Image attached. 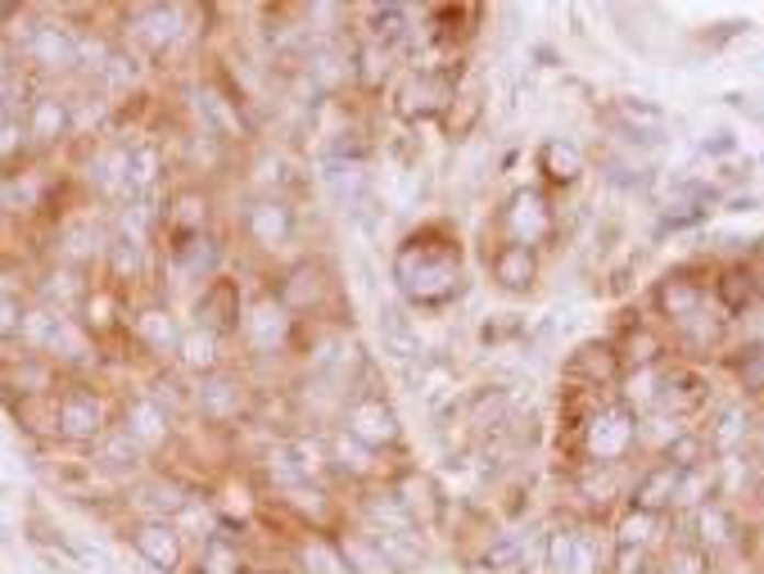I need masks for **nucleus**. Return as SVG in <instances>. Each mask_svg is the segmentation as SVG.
Masks as SVG:
<instances>
[{"mask_svg": "<svg viewBox=\"0 0 764 574\" xmlns=\"http://www.w3.org/2000/svg\"><path fill=\"white\" fill-rule=\"evenodd\" d=\"M443 104V87L435 78H416L407 91H403V113H430Z\"/></svg>", "mask_w": 764, "mask_h": 574, "instance_id": "obj_32", "label": "nucleus"}, {"mask_svg": "<svg viewBox=\"0 0 764 574\" xmlns=\"http://www.w3.org/2000/svg\"><path fill=\"white\" fill-rule=\"evenodd\" d=\"M181 222H200V200H195V195L181 200Z\"/></svg>", "mask_w": 764, "mask_h": 574, "instance_id": "obj_49", "label": "nucleus"}, {"mask_svg": "<svg viewBox=\"0 0 764 574\" xmlns=\"http://www.w3.org/2000/svg\"><path fill=\"white\" fill-rule=\"evenodd\" d=\"M674 493H678V466L670 462H656V466H647L633 484V511H652V516H665L674 507Z\"/></svg>", "mask_w": 764, "mask_h": 574, "instance_id": "obj_7", "label": "nucleus"}, {"mask_svg": "<svg viewBox=\"0 0 764 574\" xmlns=\"http://www.w3.org/2000/svg\"><path fill=\"white\" fill-rule=\"evenodd\" d=\"M136 330H141V339L149 344V349H159V353H168V349H177V344H181L177 322H172L168 313H145V317L136 322Z\"/></svg>", "mask_w": 764, "mask_h": 574, "instance_id": "obj_27", "label": "nucleus"}, {"mask_svg": "<svg viewBox=\"0 0 764 574\" xmlns=\"http://www.w3.org/2000/svg\"><path fill=\"white\" fill-rule=\"evenodd\" d=\"M738 380H742V390H751V394L764 390V344H751V349H746V358L738 367Z\"/></svg>", "mask_w": 764, "mask_h": 574, "instance_id": "obj_40", "label": "nucleus"}, {"mask_svg": "<svg viewBox=\"0 0 764 574\" xmlns=\"http://www.w3.org/2000/svg\"><path fill=\"white\" fill-rule=\"evenodd\" d=\"M493 277H498L507 290H529L533 285V254L520 245H503L498 258H493Z\"/></svg>", "mask_w": 764, "mask_h": 574, "instance_id": "obj_19", "label": "nucleus"}, {"mask_svg": "<svg viewBox=\"0 0 764 574\" xmlns=\"http://www.w3.org/2000/svg\"><path fill=\"white\" fill-rule=\"evenodd\" d=\"M127 78H132L127 59H123V55H113V59H109V82H113V87H127Z\"/></svg>", "mask_w": 764, "mask_h": 574, "instance_id": "obj_47", "label": "nucleus"}, {"mask_svg": "<svg viewBox=\"0 0 764 574\" xmlns=\"http://www.w3.org/2000/svg\"><path fill=\"white\" fill-rule=\"evenodd\" d=\"M751 294H755V277L746 272V267H733V272H723V281H719V299H723V308L742 313L746 303H751Z\"/></svg>", "mask_w": 764, "mask_h": 574, "instance_id": "obj_30", "label": "nucleus"}, {"mask_svg": "<svg viewBox=\"0 0 764 574\" xmlns=\"http://www.w3.org/2000/svg\"><path fill=\"white\" fill-rule=\"evenodd\" d=\"M27 59L32 64H42V68H50V72H59V68H72L78 64V36H72L68 27H59V23H36L32 32H27Z\"/></svg>", "mask_w": 764, "mask_h": 574, "instance_id": "obj_4", "label": "nucleus"}, {"mask_svg": "<svg viewBox=\"0 0 764 574\" xmlns=\"http://www.w3.org/2000/svg\"><path fill=\"white\" fill-rule=\"evenodd\" d=\"M380 339H385V349L394 358H416V353H422V339H416V330L403 317V308H385V313H380Z\"/></svg>", "mask_w": 764, "mask_h": 574, "instance_id": "obj_20", "label": "nucleus"}, {"mask_svg": "<svg viewBox=\"0 0 764 574\" xmlns=\"http://www.w3.org/2000/svg\"><path fill=\"white\" fill-rule=\"evenodd\" d=\"M656 308H661V317L683 326L687 317H697L706 308V285L693 281V277H665L661 290H656Z\"/></svg>", "mask_w": 764, "mask_h": 574, "instance_id": "obj_9", "label": "nucleus"}, {"mask_svg": "<svg viewBox=\"0 0 764 574\" xmlns=\"http://www.w3.org/2000/svg\"><path fill=\"white\" fill-rule=\"evenodd\" d=\"M23 339L36 353H64V358H82V335L72 330L64 313H27L23 317Z\"/></svg>", "mask_w": 764, "mask_h": 574, "instance_id": "obj_2", "label": "nucleus"}, {"mask_svg": "<svg viewBox=\"0 0 764 574\" xmlns=\"http://www.w3.org/2000/svg\"><path fill=\"white\" fill-rule=\"evenodd\" d=\"M656 529H661V516L652 511H629L616 529V548H638V552H652L656 543Z\"/></svg>", "mask_w": 764, "mask_h": 574, "instance_id": "obj_23", "label": "nucleus"}, {"mask_svg": "<svg viewBox=\"0 0 764 574\" xmlns=\"http://www.w3.org/2000/svg\"><path fill=\"white\" fill-rule=\"evenodd\" d=\"M204 570H209V574H232V570H240V556L226 548L222 539H213L209 552H204Z\"/></svg>", "mask_w": 764, "mask_h": 574, "instance_id": "obj_42", "label": "nucleus"}, {"mask_svg": "<svg viewBox=\"0 0 764 574\" xmlns=\"http://www.w3.org/2000/svg\"><path fill=\"white\" fill-rule=\"evenodd\" d=\"M100 426H104V412H100V403L91 394H68L59 403V435H68V439H96Z\"/></svg>", "mask_w": 764, "mask_h": 574, "instance_id": "obj_11", "label": "nucleus"}, {"mask_svg": "<svg viewBox=\"0 0 764 574\" xmlns=\"http://www.w3.org/2000/svg\"><path fill=\"white\" fill-rule=\"evenodd\" d=\"M145 507H155V511H164V516H177V511H186V497H181V488H172V484H149V488H145Z\"/></svg>", "mask_w": 764, "mask_h": 574, "instance_id": "obj_41", "label": "nucleus"}, {"mask_svg": "<svg viewBox=\"0 0 764 574\" xmlns=\"http://www.w3.org/2000/svg\"><path fill=\"white\" fill-rule=\"evenodd\" d=\"M132 27H136V36H141L149 50H168L177 36H181V10L149 5V10H141V14L132 19Z\"/></svg>", "mask_w": 764, "mask_h": 574, "instance_id": "obj_14", "label": "nucleus"}, {"mask_svg": "<svg viewBox=\"0 0 764 574\" xmlns=\"http://www.w3.org/2000/svg\"><path fill=\"white\" fill-rule=\"evenodd\" d=\"M127 439L132 443H164L168 439V416L155 398H141L127 412Z\"/></svg>", "mask_w": 764, "mask_h": 574, "instance_id": "obj_16", "label": "nucleus"}, {"mask_svg": "<svg viewBox=\"0 0 764 574\" xmlns=\"http://www.w3.org/2000/svg\"><path fill=\"white\" fill-rule=\"evenodd\" d=\"M570 552H575V525L552 529V539H548V565H552V574H570Z\"/></svg>", "mask_w": 764, "mask_h": 574, "instance_id": "obj_37", "label": "nucleus"}, {"mask_svg": "<svg viewBox=\"0 0 764 574\" xmlns=\"http://www.w3.org/2000/svg\"><path fill=\"white\" fill-rule=\"evenodd\" d=\"M155 181H159V149L155 145L127 149V185H132V195H136V190H149Z\"/></svg>", "mask_w": 764, "mask_h": 574, "instance_id": "obj_26", "label": "nucleus"}, {"mask_svg": "<svg viewBox=\"0 0 764 574\" xmlns=\"http://www.w3.org/2000/svg\"><path fill=\"white\" fill-rule=\"evenodd\" d=\"M344 561H349V570L358 574H394V561L385 556V548H380L375 539H367V533H353V539H344Z\"/></svg>", "mask_w": 764, "mask_h": 574, "instance_id": "obj_18", "label": "nucleus"}, {"mask_svg": "<svg viewBox=\"0 0 764 574\" xmlns=\"http://www.w3.org/2000/svg\"><path fill=\"white\" fill-rule=\"evenodd\" d=\"M656 358H661V339L656 335H647V330L629 335V344H625V362L629 367H656Z\"/></svg>", "mask_w": 764, "mask_h": 574, "instance_id": "obj_36", "label": "nucleus"}, {"mask_svg": "<svg viewBox=\"0 0 764 574\" xmlns=\"http://www.w3.org/2000/svg\"><path fill=\"white\" fill-rule=\"evenodd\" d=\"M303 561H308L313 574H353L349 561H344V552H335L330 543H308L303 548Z\"/></svg>", "mask_w": 764, "mask_h": 574, "instance_id": "obj_33", "label": "nucleus"}, {"mask_svg": "<svg viewBox=\"0 0 764 574\" xmlns=\"http://www.w3.org/2000/svg\"><path fill=\"white\" fill-rule=\"evenodd\" d=\"M200 407H204V416H213V420L236 416V412H240V385H236L232 375H209L204 385H200Z\"/></svg>", "mask_w": 764, "mask_h": 574, "instance_id": "obj_17", "label": "nucleus"}, {"mask_svg": "<svg viewBox=\"0 0 764 574\" xmlns=\"http://www.w3.org/2000/svg\"><path fill=\"white\" fill-rule=\"evenodd\" d=\"M625 407H661V371L656 367H638L625 380Z\"/></svg>", "mask_w": 764, "mask_h": 574, "instance_id": "obj_25", "label": "nucleus"}, {"mask_svg": "<svg viewBox=\"0 0 764 574\" xmlns=\"http://www.w3.org/2000/svg\"><path fill=\"white\" fill-rule=\"evenodd\" d=\"M349 435L362 439L367 448H380V443H394L398 439V416L380 403V398H358L349 407Z\"/></svg>", "mask_w": 764, "mask_h": 574, "instance_id": "obj_6", "label": "nucleus"}, {"mask_svg": "<svg viewBox=\"0 0 764 574\" xmlns=\"http://www.w3.org/2000/svg\"><path fill=\"white\" fill-rule=\"evenodd\" d=\"M113 267L127 277V272H141V240H119L113 245Z\"/></svg>", "mask_w": 764, "mask_h": 574, "instance_id": "obj_45", "label": "nucleus"}, {"mask_svg": "<svg viewBox=\"0 0 764 574\" xmlns=\"http://www.w3.org/2000/svg\"><path fill=\"white\" fill-rule=\"evenodd\" d=\"M285 448H290V457H294V466H299V475H303V480H313V475H322V471H326V452H322V443L294 439V443H285Z\"/></svg>", "mask_w": 764, "mask_h": 574, "instance_id": "obj_35", "label": "nucleus"}, {"mask_svg": "<svg viewBox=\"0 0 764 574\" xmlns=\"http://www.w3.org/2000/svg\"><path fill=\"white\" fill-rule=\"evenodd\" d=\"M693 529H697V548L710 556V552H723V548H733V539H738V525H733V516H729V507L723 503H706V507H697L693 511Z\"/></svg>", "mask_w": 764, "mask_h": 574, "instance_id": "obj_10", "label": "nucleus"}, {"mask_svg": "<svg viewBox=\"0 0 764 574\" xmlns=\"http://www.w3.org/2000/svg\"><path fill=\"white\" fill-rule=\"evenodd\" d=\"M746 435H751V412L742 403H723L719 416L710 420V430H706V443L715 452H738L746 443Z\"/></svg>", "mask_w": 764, "mask_h": 574, "instance_id": "obj_13", "label": "nucleus"}, {"mask_svg": "<svg viewBox=\"0 0 764 574\" xmlns=\"http://www.w3.org/2000/svg\"><path fill=\"white\" fill-rule=\"evenodd\" d=\"M136 548L149 565H159V570H172L181 561V543H177V533L164 525V520H149L136 529Z\"/></svg>", "mask_w": 764, "mask_h": 574, "instance_id": "obj_15", "label": "nucleus"}, {"mask_svg": "<svg viewBox=\"0 0 764 574\" xmlns=\"http://www.w3.org/2000/svg\"><path fill=\"white\" fill-rule=\"evenodd\" d=\"M213 262H217V249H213V240H195V249L186 254V272H190V277H200V272H213Z\"/></svg>", "mask_w": 764, "mask_h": 574, "instance_id": "obj_43", "label": "nucleus"}, {"mask_svg": "<svg viewBox=\"0 0 764 574\" xmlns=\"http://www.w3.org/2000/svg\"><path fill=\"white\" fill-rule=\"evenodd\" d=\"M706 565H710V556L697 543H678L670 552V574H706Z\"/></svg>", "mask_w": 764, "mask_h": 574, "instance_id": "obj_39", "label": "nucleus"}, {"mask_svg": "<svg viewBox=\"0 0 764 574\" xmlns=\"http://www.w3.org/2000/svg\"><path fill=\"white\" fill-rule=\"evenodd\" d=\"M520 561H525V548L512 539V533H493V543H488V552H484V565H488L493 574H516Z\"/></svg>", "mask_w": 764, "mask_h": 574, "instance_id": "obj_29", "label": "nucleus"}, {"mask_svg": "<svg viewBox=\"0 0 764 574\" xmlns=\"http://www.w3.org/2000/svg\"><path fill=\"white\" fill-rule=\"evenodd\" d=\"M14 145H19V123H5L0 127V155H10Z\"/></svg>", "mask_w": 764, "mask_h": 574, "instance_id": "obj_48", "label": "nucleus"}, {"mask_svg": "<svg viewBox=\"0 0 764 574\" xmlns=\"http://www.w3.org/2000/svg\"><path fill=\"white\" fill-rule=\"evenodd\" d=\"M19 330V303L0 294V335H14Z\"/></svg>", "mask_w": 764, "mask_h": 574, "instance_id": "obj_46", "label": "nucleus"}, {"mask_svg": "<svg viewBox=\"0 0 764 574\" xmlns=\"http://www.w3.org/2000/svg\"><path fill=\"white\" fill-rule=\"evenodd\" d=\"M503 222H507L512 245H520V249H533L552 232V213H548L539 190H520V195L512 200V209L503 213Z\"/></svg>", "mask_w": 764, "mask_h": 574, "instance_id": "obj_3", "label": "nucleus"}, {"mask_svg": "<svg viewBox=\"0 0 764 574\" xmlns=\"http://www.w3.org/2000/svg\"><path fill=\"white\" fill-rule=\"evenodd\" d=\"M91 181L104 190V195H127V149H104V155L91 159Z\"/></svg>", "mask_w": 764, "mask_h": 574, "instance_id": "obj_21", "label": "nucleus"}, {"mask_svg": "<svg viewBox=\"0 0 764 574\" xmlns=\"http://www.w3.org/2000/svg\"><path fill=\"white\" fill-rule=\"evenodd\" d=\"M285 308L277 299H258L254 308L245 313V339L254 344V353H277L285 344Z\"/></svg>", "mask_w": 764, "mask_h": 574, "instance_id": "obj_8", "label": "nucleus"}, {"mask_svg": "<svg viewBox=\"0 0 764 574\" xmlns=\"http://www.w3.org/2000/svg\"><path fill=\"white\" fill-rule=\"evenodd\" d=\"M371 457H375V448H367V443H362V439H353L349 430H344V435L335 439V462H339V466H349L353 475H367V471L375 466Z\"/></svg>", "mask_w": 764, "mask_h": 574, "instance_id": "obj_31", "label": "nucleus"}, {"mask_svg": "<svg viewBox=\"0 0 764 574\" xmlns=\"http://www.w3.org/2000/svg\"><path fill=\"white\" fill-rule=\"evenodd\" d=\"M543 172H548L552 181H575V177L584 172L580 149L565 145V140H548V145H543Z\"/></svg>", "mask_w": 764, "mask_h": 574, "instance_id": "obj_24", "label": "nucleus"}, {"mask_svg": "<svg viewBox=\"0 0 764 574\" xmlns=\"http://www.w3.org/2000/svg\"><path fill=\"white\" fill-rule=\"evenodd\" d=\"M584 443H588V457L593 466H616L638 448V420L625 403H606L602 412L588 416V430H584Z\"/></svg>", "mask_w": 764, "mask_h": 574, "instance_id": "obj_1", "label": "nucleus"}, {"mask_svg": "<svg viewBox=\"0 0 764 574\" xmlns=\"http://www.w3.org/2000/svg\"><path fill=\"white\" fill-rule=\"evenodd\" d=\"M403 262H416V281H407L412 294L422 299H443L457 285V262L435 249H403Z\"/></svg>", "mask_w": 764, "mask_h": 574, "instance_id": "obj_5", "label": "nucleus"}, {"mask_svg": "<svg viewBox=\"0 0 764 574\" xmlns=\"http://www.w3.org/2000/svg\"><path fill=\"white\" fill-rule=\"evenodd\" d=\"M64 127H68V109H64V100H55V95L32 100V109H27V132H32L36 140H55Z\"/></svg>", "mask_w": 764, "mask_h": 574, "instance_id": "obj_22", "label": "nucleus"}, {"mask_svg": "<svg viewBox=\"0 0 764 574\" xmlns=\"http://www.w3.org/2000/svg\"><path fill=\"white\" fill-rule=\"evenodd\" d=\"M597 539L588 529H575V552H570V574H597Z\"/></svg>", "mask_w": 764, "mask_h": 574, "instance_id": "obj_38", "label": "nucleus"}, {"mask_svg": "<svg viewBox=\"0 0 764 574\" xmlns=\"http://www.w3.org/2000/svg\"><path fill=\"white\" fill-rule=\"evenodd\" d=\"M647 570H652V552L616 548V574H647Z\"/></svg>", "mask_w": 764, "mask_h": 574, "instance_id": "obj_44", "label": "nucleus"}, {"mask_svg": "<svg viewBox=\"0 0 764 574\" xmlns=\"http://www.w3.org/2000/svg\"><path fill=\"white\" fill-rule=\"evenodd\" d=\"M620 113H625V119L633 123V132H638V136H656V132L665 127V113H661L656 104H642V100L633 104V100H625V104H620Z\"/></svg>", "mask_w": 764, "mask_h": 574, "instance_id": "obj_34", "label": "nucleus"}, {"mask_svg": "<svg viewBox=\"0 0 764 574\" xmlns=\"http://www.w3.org/2000/svg\"><path fill=\"white\" fill-rule=\"evenodd\" d=\"M290 226H294V217H290V209L281 200H262V204L249 209V232H254V240L262 249L285 245L290 240Z\"/></svg>", "mask_w": 764, "mask_h": 574, "instance_id": "obj_12", "label": "nucleus"}, {"mask_svg": "<svg viewBox=\"0 0 764 574\" xmlns=\"http://www.w3.org/2000/svg\"><path fill=\"white\" fill-rule=\"evenodd\" d=\"M181 358L195 367V371H204V367H213L217 362V339H213V330H204V326H195V330H186L181 335Z\"/></svg>", "mask_w": 764, "mask_h": 574, "instance_id": "obj_28", "label": "nucleus"}]
</instances>
